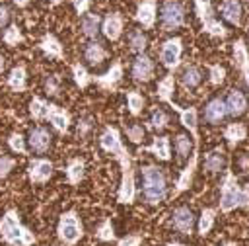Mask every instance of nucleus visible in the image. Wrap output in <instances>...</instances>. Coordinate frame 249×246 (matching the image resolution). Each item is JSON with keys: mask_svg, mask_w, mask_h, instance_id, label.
Returning <instances> with one entry per match:
<instances>
[{"mask_svg": "<svg viewBox=\"0 0 249 246\" xmlns=\"http://www.w3.org/2000/svg\"><path fill=\"white\" fill-rule=\"evenodd\" d=\"M101 143V148L115 154L121 162V168H123V180H121V187H119V203H130L134 199V172H132V164H130V156L128 152L124 150V146L121 144V137H119V131L115 127H107L99 139Z\"/></svg>", "mask_w": 249, "mask_h": 246, "instance_id": "nucleus-1", "label": "nucleus"}, {"mask_svg": "<svg viewBox=\"0 0 249 246\" xmlns=\"http://www.w3.org/2000/svg\"><path fill=\"white\" fill-rule=\"evenodd\" d=\"M0 236H2L4 242L12 244V246H31L35 242V234L19 223L16 211H8L2 217V221H0Z\"/></svg>", "mask_w": 249, "mask_h": 246, "instance_id": "nucleus-2", "label": "nucleus"}, {"mask_svg": "<svg viewBox=\"0 0 249 246\" xmlns=\"http://www.w3.org/2000/svg\"><path fill=\"white\" fill-rule=\"evenodd\" d=\"M237 207H249V185L241 189L237 185V180L231 170L226 172V178L222 182V195H220V209L224 213L237 209Z\"/></svg>", "mask_w": 249, "mask_h": 246, "instance_id": "nucleus-3", "label": "nucleus"}, {"mask_svg": "<svg viewBox=\"0 0 249 246\" xmlns=\"http://www.w3.org/2000/svg\"><path fill=\"white\" fill-rule=\"evenodd\" d=\"M142 178H144V199L152 205L161 203L167 195V182L163 172L156 166H144Z\"/></svg>", "mask_w": 249, "mask_h": 246, "instance_id": "nucleus-4", "label": "nucleus"}, {"mask_svg": "<svg viewBox=\"0 0 249 246\" xmlns=\"http://www.w3.org/2000/svg\"><path fill=\"white\" fill-rule=\"evenodd\" d=\"M195 8H196L198 20L202 21V27H204L206 33H210V35H214V37H226L228 29L214 18L210 0H195Z\"/></svg>", "mask_w": 249, "mask_h": 246, "instance_id": "nucleus-5", "label": "nucleus"}, {"mask_svg": "<svg viewBox=\"0 0 249 246\" xmlns=\"http://www.w3.org/2000/svg\"><path fill=\"white\" fill-rule=\"evenodd\" d=\"M80 236H82V225H80L76 213L74 211L64 213L60 217V221H58V238L64 244L72 246V244H76L80 240Z\"/></svg>", "mask_w": 249, "mask_h": 246, "instance_id": "nucleus-6", "label": "nucleus"}, {"mask_svg": "<svg viewBox=\"0 0 249 246\" xmlns=\"http://www.w3.org/2000/svg\"><path fill=\"white\" fill-rule=\"evenodd\" d=\"M160 16H161V25L165 31L177 29L185 23V8L177 0H165Z\"/></svg>", "mask_w": 249, "mask_h": 246, "instance_id": "nucleus-7", "label": "nucleus"}, {"mask_svg": "<svg viewBox=\"0 0 249 246\" xmlns=\"http://www.w3.org/2000/svg\"><path fill=\"white\" fill-rule=\"evenodd\" d=\"M181 51H183V45H181V39L179 37H173V39H167L161 47V62L165 68L173 70L177 64H179V59H181Z\"/></svg>", "mask_w": 249, "mask_h": 246, "instance_id": "nucleus-8", "label": "nucleus"}, {"mask_svg": "<svg viewBox=\"0 0 249 246\" xmlns=\"http://www.w3.org/2000/svg\"><path fill=\"white\" fill-rule=\"evenodd\" d=\"M171 225L181 234H191L193 232V225H195V217H193L191 209L189 207H177L171 213Z\"/></svg>", "mask_w": 249, "mask_h": 246, "instance_id": "nucleus-9", "label": "nucleus"}, {"mask_svg": "<svg viewBox=\"0 0 249 246\" xmlns=\"http://www.w3.org/2000/svg\"><path fill=\"white\" fill-rule=\"evenodd\" d=\"M132 76L136 80H142V82L150 80L154 76V62H152V59L146 57L144 53H140L134 59V62H132Z\"/></svg>", "mask_w": 249, "mask_h": 246, "instance_id": "nucleus-10", "label": "nucleus"}, {"mask_svg": "<svg viewBox=\"0 0 249 246\" xmlns=\"http://www.w3.org/2000/svg\"><path fill=\"white\" fill-rule=\"evenodd\" d=\"M169 105L179 113V119H181V123L193 133V139H195V146H198V131H196V109L195 107H187V109H181V107H177L175 103H173V100L169 102Z\"/></svg>", "mask_w": 249, "mask_h": 246, "instance_id": "nucleus-11", "label": "nucleus"}, {"mask_svg": "<svg viewBox=\"0 0 249 246\" xmlns=\"http://www.w3.org/2000/svg\"><path fill=\"white\" fill-rule=\"evenodd\" d=\"M196 160H198V146H195V154L191 156V162L185 166V170H183L181 176L177 178L173 195H179L181 191H185V189L191 185V180H193V174H195V168H196Z\"/></svg>", "mask_w": 249, "mask_h": 246, "instance_id": "nucleus-12", "label": "nucleus"}, {"mask_svg": "<svg viewBox=\"0 0 249 246\" xmlns=\"http://www.w3.org/2000/svg\"><path fill=\"white\" fill-rule=\"evenodd\" d=\"M226 111L231 115V117H239V115H243L245 113V109H247V100H245V96L239 92V90H231L230 94H228V98H226Z\"/></svg>", "mask_w": 249, "mask_h": 246, "instance_id": "nucleus-13", "label": "nucleus"}, {"mask_svg": "<svg viewBox=\"0 0 249 246\" xmlns=\"http://www.w3.org/2000/svg\"><path fill=\"white\" fill-rule=\"evenodd\" d=\"M51 174H53V164L49 160L39 158V160H33L29 164V180L31 182H37V184L47 182L51 178Z\"/></svg>", "mask_w": 249, "mask_h": 246, "instance_id": "nucleus-14", "label": "nucleus"}, {"mask_svg": "<svg viewBox=\"0 0 249 246\" xmlns=\"http://www.w3.org/2000/svg\"><path fill=\"white\" fill-rule=\"evenodd\" d=\"M29 144H31V150H35L39 154L45 152L51 146V133L45 127L31 129V133H29Z\"/></svg>", "mask_w": 249, "mask_h": 246, "instance_id": "nucleus-15", "label": "nucleus"}, {"mask_svg": "<svg viewBox=\"0 0 249 246\" xmlns=\"http://www.w3.org/2000/svg\"><path fill=\"white\" fill-rule=\"evenodd\" d=\"M101 29H103V33H105L107 39L117 41L121 37V33H123V18H121V14H109L103 20Z\"/></svg>", "mask_w": 249, "mask_h": 246, "instance_id": "nucleus-16", "label": "nucleus"}, {"mask_svg": "<svg viewBox=\"0 0 249 246\" xmlns=\"http://www.w3.org/2000/svg\"><path fill=\"white\" fill-rule=\"evenodd\" d=\"M220 14L226 21H230L233 25H239L241 23V4H239V0H222Z\"/></svg>", "mask_w": 249, "mask_h": 246, "instance_id": "nucleus-17", "label": "nucleus"}, {"mask_svg": "<svg viewBox=\"0 0 249 246\" xmlns=\"http://www.w3.org/2000/svg\"><path fill=\"white\" fill-rule=\"evenodd\" d=\"M123 78V66H121V62H115L105 74H99V76H91V80H95L101 88H105V90H109V88H113L119 80Z\"/></svg>", "mask_w": 249, "mask_h": 246, "instance_id": "nucleus-18", "label": "nucleus"}, {"mask_svg": "<svg viewBox=\"0 0 249 246\" xmlns=\"http://www.w3.org/2000/svg\"><path fill=\"white\" fill-rule=\"evenodd\" d=\"M226 103H224V100H220V98H214V100H210L208 102V105L204 107V119L208 121V123H220L224 117H226Z\"/></svg>", "mask_w": 249, "mask_h": 246, "instance_id": "nucleus-19", "label": "nucleus"}, {"mask_svg": "<svg viewBox=\"0 0 249 246\" xmlns=\"http://www.w3.org/2000/svg\"><path fill=\"white\" fill-rule=\"evenodd\" d=\"M47 119L53 123V127L60 133H66L68 131V123H70V117L64 109H60L58 105H49V111H47Z\"/></svg>", "mask_w": 249, "mask_h": 246, "instance_id": "nucleus-20", "label": "nucleus"}, {"mask_svg": "<svg viewBox=\"0 0 249 246\" xmlns=\"http://www.w3.org/2000/svg\"><path fill=\"white\" fill-rule=\"evenodd\" d=\"M136 20L144 27H152L156 23V2L154 0H144L136 10Z\"/></svg>", "mask_w": 249, "mask_h": 246, "instance_id": "nucleus-21", "label": "nucleus"}, {"mask_svg": "<svg viewBox=\"0 0 249 246\" xmlns=\"http://www.w3.org/2000/svg\"><path fill=\"white\" fill-rule=\"evenodd\" d=\"M245 137H247V129H245V125H241V123H230V125L226 127V131H224V139L228 141L230 146H235V144L241 143Z\"/></svg>", "mask_w": 249, "mask_h": 246, "instance_id": "nucleus-22", "label": "nucleus"}, {"mask_svg": "<svg viewBox=\"0 0 249 246\" xmlns=\"http://www.w3.org/2000/svg\"><path fill=\"white\" fill-rule=\"evenodd\" d=\"M39 47H41V51H45L49 57H56V59H62V57H64L60 41H58L54 35H51V33H49V35H45V37L41 39Z\"/></svg>", "mask_w": 249, "mask_h": 246, "instance_id": "nucleus-23", "label": "nucleus"}, {"mask_svg": "<svg viewBox=\"0 0 249 246\" xmlns=\"http://www.w3.org/2000/svg\"><path fill=\"white\" fill-rule=\"evenodd\" d=\"M84 57H86V61H88L89 64H99V62L107 57V51L103 49V45H101V43L91 41V43H88V45H86Z\"/></svg>", "mask_w": 249, "mask_h": 246, "instance_id": "nucleus-24", "label": "nucleus"}, {"mask_svg": "<svg viewBox=\"0 0 249 246\" xmlns=\"http://www.w3.org/2000/svg\"><path fill=\"white\" fill-rule=\"evenodd\" d=\"M144 150L156 154L160 160H169V141H167V137L154 139V143L150 146H144Z\"/></svg>", "mask_w": 249, "mask_h": 246, "instance_id": "nucleus-25", "label": "nucleus"}, {"mask_svg": "<svg viewBox=\"0 0 249 246\" xmlns=\"http://www.w3.org/2000/svg\"><path fill=\"white\" fill-rule=\"evenodd\" d=\"M224 166V154H222V148H214L210 150L206 156H204V170L208 172H220Z\"/></svg>", "mask_w": 249, "mask_h": 246, "instance_id": "nucleus-26", "label": "nucleus"}, {"mask_svg": "<svg viewBox=\"0 0 249 246\" xmlns=\"http://www.w3.org/2000/svg\"><path fill=\"white\" fill-rule=\"evenodd\" d=\"M99 29L101 27H99V16L97 14H86L82 18V31H84V35L95 39L97 33H99Z\"/></svg>", "mask_w": 249, "mask_h": 246, "instance_id": "nucleus-27", "label": "nucleus"}, {"mask_svg": "<svg viewBox=\"0 0 249 246\" xmlns=\"http://www.w3.org/2000/svg\"><path fill=\"white\" fill-rule=\"evenodd\" d=\"M8 86L14 92H23L25 90V68L23 66H16L10 76H8Z\"/></svg>", "mask_w": 249, "mask_h": 246, "instance_id": "nucleus-28", "label": "nucleus"}, {"mask_svg": "<svg viewBox=\"0 0 249 246\" xmlns=\"http://www.w3.org/2000/svg\"><path fill=\"white\" fill-rule=\"evenodd\" d=\"M173 86H175V78H173V72H169L163 80L158 82V98L169 103L171 102V94H173Z\"/></svg>", "mask_w": 249, "mask_h": 246, "instance_id": "nucleus-29", "label": "nucleus"}, {"mask_svg": "<svg viewBox=\"0 0 249 246\" xmlns=\"http://www.w3.org/2000/svg\"><path fill=\"white\" fill-rule=\"evenodd\" d=\"M84 162L82 160H72L70 164H68V168H66V178H68V184H72V185H76V184H80V180L84 178Z\"/></svg>", "mask_w": 249, "mask_h": 246, "instance_id": "nucleus-30", "label": "nucleus"}, {"mask_svg": "<svg viewBox=\"0 0 249 246\" xmlns=\"http://www.w3.org/2000/svg\"><path fill=\"white\" fill-rule=\"evenodd\" d=\"M200 70L196 68V66H187L185 70H183V76H181V82H183V86L185 88H195V86H198L200 84Z\"/></svg>", "mask_w": 249, "mask_h": 246, "instance_id": "nucleus-31", "label": "nucleus"}, {"mask_svg": "<svg viewBox=\"0 0 249 246\" xmlns=\"http://www.w3.org/2000/svg\"><path fill=\"white\" fill-rule=\"evenodd\" d=\"M128 43H130V47H132L134 51L142 53V51L146 49V45H148V37L144 35L142 29H134V31H130V35H128Z\"/></svg>", "mask_w": 249, "mask_h": 246, "instance_id": "nucleus-32", "label": "nucleus"}, {"mask_svg": "<svg viewBox=\"0 0 249 246\" xmlns=\"http://www.w3.org/2000/svg\"><path fill=\"white\" fill-rule=\"evenodd\" d=\"M214 215H216L214 209H202L200 221H198V232H200L202 236L212 228V225H214Z\"/></svg>", "mask_w": 249, "mask_h": 246, "instance_id": "nucleus-33", "label": "nucleus"}, {"mask_svg": "<svg viewBox=\"0 0 249 246\" xmlns=\"http://www.w3.org/2000/svg\"><path fill=\"white\" fill-rule=\"evenodd\" d=\"M126 103H128V111L132 115H138L144 107V98L138 94V92H128L126 94Z\"/></svg>", "mask_w": 249, "mask_h": 246, "instance_id": "nucleus-34", "label": "nucleus"}, {"mask_svg": "<svg viewBox=\"0 0 249 246\" xmlns=\"http://www.w3.org/2000/svg\"><path fill=\"white\" fill-rule=\"evenodd\" d=\"M29 111H31L33 119H43V117H47L49 105H47L43 100H39V98H33V100H31V103H29Z\"/></svg>", "mask_w": 249, "mask_h": 246, "instance_id": "nucleus-35", "label": "nucleus"}, {"mask_svg": "<svg viewBox=\"0 0 249 246\" xmlns=\"http://www.w3.org/2000/svg\"><path fill=\"white\" fill-rule=\"evenodd\" d=\"M95 236L99 238V240H103V242H109V240H115V230H113V225H111V219H105L101 225H99V228H97V232H95Z\"/></svg>", "mask_w": 249, "mask_h": 246, "instance_id": "nucleus-36", "label": "nucleus"}, {"mask_svg": "<svg viewBox=\"0 0 249 246\" xmlns=\"http://www.w3.org/2000/svg\"><path fill=\"white\" fill-rule=\"evenodd\" d=\"M72 74H74V80L80 88H86L89 82H91V76L88 74V70L82 66V64H74L72 66Z\"/></svg>", "mask_w": 249, "mask_h": 246, "instance_id": "nucleus-37", "label": "nucleus"}, {"mask_svg": "<svg viewBox=\"0 0 249 246\" xmlns=\"http://www.w3.org/2000/svg\"><path fill=\"white\" fill-rule=\"evenodd\" d=\"M2 39H4V43L6 45H18L23 37H21V33H19V29H18V25H10L6 31H4V35H2Z\"/></svg>", "mask_w": 249, "mask_h": 246, "instance_id": "nucleus-38", "label": "nucleus"}, {"mask_svg": "<svg viewBox=\"0 0 249 246\" xmlns=\"http://www.w3.org/2000/svg\"><path fill=\"white\" fill-rule=\"evenodd\" d=\"M208 70H210V84L220 86L224 82V78H226V68L222 64H210Z\"/></svg>", "mask_w": 249, "mask_h": 246, "instance_id": "nucleus-39", "label": "nucleus"}, {"mask_svg": "<svg viewBox=\"0 0 249 246\" xmlns=\"http://www.w3.org/2000/svg\"><path fill=\"white\" fill-rule=\"evenodd\" d=\"M175 150H177V154H179L181 158H185V156L189 154V150H191V141H189L187 135H177V137H175Z\"/></svg>", "mask_w": 249, "mask_h": 246, "instance_id": "nucleus-40", "label": "nucleus"}, {"mask_svg": "<svg viewBox=\"0 0 249 246\" xmlns=\"http://www.w3.org/2000/svg\"><path fill=\"white\" fill-rule=\"evenodd\" d=\"M167 115L163 113V109H154L152 111V117H150V123H152V127L154 129H158V131H161L165 125H167Z\"/></svg>", "mask_w": 249, "mask_h": 246, "instance_id": "nucleus-41", "label": "nucleus"}, {"mask_svg": "<svg viewBox=\"0 0 249 246\" xmlns=\"http://www.w3.org/2000/svg\"><path fill=\"white\" fill-rule=\"evenodd\" d=\"M247 61V49H245V45H243V41L241 39H237L235 43H233V62L239 66L241 62H245Z\"/></svg>", "mask_w": 249, "mask_h": 246, "instance_id": "nucleus-42", "label": "nucleus"}, {"mask_svg": "<svg viewBox=\"0 0 249 246\" xmlns=\"http://www.w3.org/2000/svg\"><path fill=\"white\" fill-rule=\"evenodd\" d=\"M8 144H10V148L14 152H19V154H25L27 152L25 150V144H23V137L19 133H12L10 139H8Z\"/></svg>", "mask_w": 249, "mask_h": 246, "instance_id": "nucleus-43", "label": "nucleus"}, {"mask_svg": "<svg viewBox=\"0 0 249 246\" xmlns=\"http://www.w3.org/2000/svg\"><path fill=\"white\" fill-rule=\"evenodd\" d=\"M126 137L132 141V143H140L144 139V127L142 125H130L126 129Z\"/></svg>", "mask_w": 249, "mask_h": 246, "instance_id": "nucleus-44", "label": "nucleus"}, {"mask_svg": "<svg viewBox=\"0 0 249 246\" xmlns=\"http://www.w3.org/2000/svg\"><path fill=\"white\" fill-rule=\"evenodd\" d=\"M45 92H47V96H56L58 94V78L56 76H49L45 80Z\"/></svg>", "mask_w": 249, "mask_h": 246, "instance_id": "nucleus-45", "label": "nucleus"}, {"mask_svg": "<svg viewBox=\"0 0 249 246\" xmlns=\"http://www.w3.org/2000/svg\"><path fill=\"white\" fill-rule=\"evenodd\" d=\"M12 168H14V158H10V156H0V178H6Z\"/></svg>", "mask_w": 249, "mask_h": 246, "instance_id": "nucleus-46", "label": "nucleus"}, {"mask_svg": "<svg viewBox=\"0 0 249 246\" xmlns=\"http://www.w3.org/2000/svg\"><path fill=\"white\" fill-rule=\"evenodd\" d=\"M140 242H142V236H138V234H128V236L121 238V240L117 242V246H140Z\"/></svg>", "mask_w": 249, "mask_h": 246, "instance_id": "nucleus-47", "label": "nucleus"}, {"mask_svg": "<svg viewBox=\"0 0 249 246\" xmlns=\"http://www.w3.org/2000/svg\"><path fill=\"white\" fill-rule=\"evenodd\" d=\"M10 20V10L6 6H0V27H4Z\"/></svg>", "mask_w": 249, "mask_h": 246, "instance_id": "nucleus-48", "label": "nucleus"}, {"mask_svg": "<svg viewBox=\"0 0 249 246\" xmlns=\"http://www.w3.org/2000/svg\"><path fill=\"white\" fill-rule=\"evenodd\" d=\"M88 4H89V0H74V8L78 14H84L88 10Z\"/></svg>", "mask_w": 249, "mask_h": 246, "instance_id": "nucleus-49", "label": "nucleus"}, {"mask_svg": "<svg viewBox=\"0 0 249 246\" xmlns=\"http://www.w3.org/2000/svg\"><path fill=\"white\" fill-rule=\"evenodd\" d=\"M89 125H91V123H89L88 119H82V121L78 123V133H80V135H84V133H88V129H89Z\"/></svg>", "mask_w": 249, "mask_h": 246, "instance_id": "nucleus-50", "label": "nucleus"}, {"mask_svg": "<svg viewBox=\"0 0 249 246\" xmlns=\"http://www.w3.org/2000/svg\"><path fill=\"white\" fill-rule=\"evenodd\" d=\"M239 68H241V72H243V78H245V82H247V86H249V61L241 62V64H239Z\"/></svg>", "mask_w": 249, "mask_h": 246, "instance_id": "nucleus-51", "label": "nucleus"}, {"mask_svg": "<svg viewBox=\"0 0 249 246\" xmlns=\"http://www.w3.org/2000/svg\"><path fill=\"white\" fill-rule=\"evenodd\" d=\"M237 162H239V166H241V170H249V156H247V154H241Z\"/></svg>", "mask_w": 249, "mask_h": 246, "instance_id": "nucleus-52", "label": "nucleus"}, {"mask_svg": "<svg viewBox=\"0 0 249 246\" xmlns=\"http://www.w3.org/2000/svg\"><path fill=\"white\" fill-rule=\"evenodd\" d=\"M12 2H14V4H18V6H25L29 0H12ZM51 2H53V4H58V2H62V0H51Z\"/></svg>", "mask_w": 249, "mask_h": 246, "instance_id": "nucleus-53", "label": "nucleus"}, {"mask_svg": "<svg viewBox=\"0 0 249 246\" xmlns=\"http://www.w3.org/2000/svg\"><path fill=\"white\" fill-rule=\"evenodd\" d=\"M4 66H6V61H4V57H2V55H0V72H2V70H4Z\"/></svg>", "mask_w": 249, "mask_h": 246, "instance_id": "nucleus-54", "label": "nucleus"}, {"mask_svg": "<svg viewBox=\"0 0 249 246\" xmlns=\"http://www.w3.org/2000/svg\"><path fill=\"white\" fill-rule=\"evenodd\" d=\"M165 246H185V244H179V242H169V244H165Z\"/></svg>", "mask_w": 249, "mask_h": 246, "instance_id": "nucleus-55", "label": "nucleus"}, {"mask_svg": "<svg viewBox=\"0 0 249 246\" xmlns=\"http://www.w3.org/2000/svg\"><path fill=\"white\" fill-rule=\"evenodd\" d=\"M224 246H237V244H235V242H226Z\"/></svg>", "mask_w": 249, "mask_h": 246, "instance_id": "nucleus-56", "label": "nucleus"}]
</instances>
